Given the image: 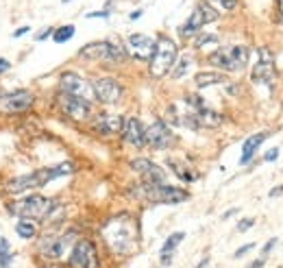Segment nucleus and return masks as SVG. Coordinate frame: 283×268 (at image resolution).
<instances>
[{
	"label": "nucleus",
	"mask_w": 283,
	"mask_h": 268,
	"mask_svg": "<svg viewBox=\"0 0 283 268\" xmlns=\"http://www.w3.org/2000/svg\"><path fill=\"white\" fill-rule=\"evenodd\" d=\"M137 223L131 214H120L107 220L103 227V240L107 242L111 253L115 255H131L137 248Z\"/></svg>",
	"instance_id": "obj_1"
},
{
	"label": "nucleus",
	"mask_w": 283,
	"mask_h": 268,
	"mask_svg": "<svg viewBox=\"0 0 283 268\" xmlns=\"http://www.w3.org/2000/svg\"><path fill=\"white\" fill-rule=\"evenodd\" d=\"M72 170H74L72 162H61V164H57V166L39 168V170H33V172H29V175L9 179V181L4 183V192H7V194H22V192L37 190V187H44L46 183L55 181L57 177L70 175Z\"/></svg>",
	"instance_id": "obj_2"
},
{
	"label": "nucleus",
	"mask_w": 283,
	"mask_h": 268,
	"mask_svg": "<svg viewBox=\"0 0 283 268\" xmlns=\"http://www.w3.org/2000/svg\"><path fill=\"white\" fill-rule=\"evenodd\" d=\"M55 209H57V201L44 194H26L24 199L11 201L7 205V211L18 220H35V223L48 218Z\"/></svg>",
	"instance_id": "obj_3"
},
{
	"label": "nucleus",
	"mask_w": 283,
	"mask_h": 268,
	"mask_svg": "<svg viewBox=\"0 0 283 268\" xmlns=\"http://www.w3.org/2000/svg\"><path fill=\"white\" fill-rule=\"evenodd\" d=\"M131 194L135 199L152 201V203H185L189 199V194L181 187L168 186V183H140L137 187H133Z\"/></svg>",
	"instance_id": "obj_4"
},
{
	"label": "nucleus",
	"mask_w": 283,
	"mask_h": 268,
	"mask_svg": "<svg viewBox=\"0 0 283 268\" xmlns=\"http://www.w3.org/2000/svg\"><path fill=\"white\" fill-rule=\"evenodd\" d=\"M76 233L74 231H53V233H41V238L37 240V253L48 260L57 262L66 255V251H70L72 244L76 242Z\"/></svg>",
	"instance_id": "obj_5"
},
{
	"label": "nucleus",
	"mask_w": 283,
	"mask_h": 268,
	"mask_svg": "<svg viewBox=\"0 0 283 268\" xmlns=\"http://www.w3.org/2000/svg\"><path fill=\"white\" fill-rule=\"evenodd\" d=\"M78 57L87 61H103V63H122L127 61L129 53L115 41H92L78 50Z\"/></svg>",
	"instance_id": "obj_6"
},
{
	"label": "nucleus",
	"mask_w": 283,
	"mask_h": 268,
	"mask_svg": "<svg viewBox=\"0 0 283 268\" xmlns=\"http://www.w3.org/2000/svg\"><path fill=\"white\" fill-rule=\"evenodd\" d=\"M177 57H179V48L170 37H161L157 40V48H155V55L151 59V77L155 79H164L168 72H172L174 63H177Z\"/></svg>",
	"instance_id": "obj_7"
},
{
	"label": "nucleus",
	"mask_w": 283,
	"mask_h": 268,
	"mask_svg": "<svg viewBox=\"0 0 283 268\" xmlns=\"http://www.w3.org/2000/svg\"><path fill=\"white\" fill-rule=\"evenodd\" d=\"M209 61L211 65L220 70H226V72H240V70L246 68L248 63V48L246 46H222V48L213 50L209 55Z\"/></svg>",
	"instance_id": "obj_8"
},
{
	"label": "nucleus",
	"mask_w": 283,
	"mask_h": 268,
	"mask_svg": "<svg viewBox=\"0 0 283 268\" xmlns=\"http://www.w3.org/2000/svg\"><path fill=\"white\" fill-rule=\"evenodd\" d=\"M70 268H98V248L90 238H78L68 257Z\"/></svg>",
	"instance_id": "obj_9"
},
{
	"label": "nucleus",
	"mask_w": 283,
	"mask_h": 268,
	"mask_svg": "<svg viewBox=\"0 0 283 268\" xmlns=\"http://www.w3.org/2000/svg\"><path fill=\"white\" fill-rule=\"evenodd\" d=\"M59 92L70 94V96H76V98H83V101H87V103H92L96 98L92 81L85 79V77H81V74H76V72L59 74Z\"/></svg>",
	"instance_id": "obj_10"
},
{
	"label": "nucleus",
	"mask_w": 283,
	"mask_h": 268,
	"mask_svg": "<svg viewBox=\"0 0 283 268\" xmlns=\"http://www.w3.org/2000/svg\"><path fill=\"white\" fill-rule=\"evenodd\" d=\"M57 107L63 116L72 118L74 122H87L94 118V111H92V103L83 101V98L70 96V94H57Z\"/></svg>",
	"instance_id": "obj_11"
},
{
	"label": "nucleus",
	"mask_w": 283,
	"mask_h": 268,
	"mask_svg": "<svg viewBox=\"0 0 283 268\" xmlns=\"http://www.w3.org/2000/svg\"><path fill=\"white\" fill-rule=\"evenodd\" d=\"M213 20H218V11H216V9L209 7L207 2H198L196 7H194V11L189 13V18L185 20V24L179 29V33L183 37L198 35V31H201L205 24L213 22Z\"/></svg>",
	"instance_id": "obj_12"
},
{
	"label": "nucleus",
	"mask_w": 283,
	"mask_h": 268,
	"mask_svg": "<svg viewBox=\"0 0 283 268\" xmlns=\"http://www.w3.org/2000/svg\"><path fill=\"white\" fill-rule=\"evenodd\" d=\"M35 96L29 89H16V92L0 94V111L4 114H24L33 107Z\"/></svg>",
	"instance_id": "obj_13"
},
{
	"label": "nucleus",
	"mask_w": 283,
	"mask_h": 268,
	"mask_svg": "<svg viewBox=\"0 0 283 268\" xmlns=\"http://www.w3.org/2000/svg\"><path fill=\"white\" fill-rule=\"evenodd\" d=\"M92 85H94L96 101L103 103V105H115L124 94V87L111 77H96Z\"/></svg>",
	"instance_id": "obj_14"
},
{
	"label": "nucleus",
	"mask_w": 283,
	"mask_h": 268,
	"mask_svg": "<svg viewBox=\"0 0 283 268\" xmlns=\"http://www.w3.org/2000/svg\"><path fill=\"white\" fill-rule=\"evenodd\" d=\"M157 41L151 35H144V33H131L127 37V53L137 61H151L155 55Z\"/></svg>",
	"instance_id": "obj_15"
},
{
	"label": "nucleus",
	"mask_w": 283,
	"mask_h": 268,
	"mask_svg": "<svg viewBox=\"0 0 283 268\" xmlns=\"http://www.w3.org/2000/svg\"><path fill=\"white\" fill-rule=\"evenodd\" d=\"M172 144V131L168 129V124L161 120H152L146 126V146L155 150H164Z\"/></svg>",
	"instance_id": "obj_16"
},
{
	"label": "nucleus",
	"mask_w": 283,
	"mask_h": 268,
	"mask_svg": "<svg viewBox=\"0 0 283 268\" xmlns=\"http://www.w3.org/2000/svg\"><path fill=\"white\" fill-rule=\"evenodd\" d=\"M92 122V129L100 135H118L122 133V126H124V118L118 114H94V118L90 120Z\"/></svg>",
	"instance_id": "obj_17"
},
{
	"label": "nucleus",
	"mask_w": 283,
	"mask_h": 268,
	"mask_svg": "<svg viewBox=\"0 0 283 268\" xmlns=\"http://www.w3.org/2000/svg\"><path fill=\"white\" fill-rule=\"evenodd\" d=\"M259 59L257 65L253 68V81L257 85H268V83L275 81V59L272 55L268 53V48H262L259 50Z\"/></svg>",
	"instance_id": "obj_18"
},
{
	"label": "nucleus",
	"mask_w": 283,
	"mask_h": 268,
	"mask_svg": "<svg viewBox=\"0 0 283 268\" xmlns=\"http://www.w3.org/2000/svg\"><path fill=\"white\" fill-rule=\"evenodd\" d=\"M122 140L133 148L146 146V126L142 124L140 118H127L122 126Z\"/></svg>",
	"instance_id": "obj_19"
},
{
	"label": "nucleus",
	"mask_w": 283,
	"mask_h": 268,
	"mask_svg": "<svg viewBox=\"0 0 283 268\" xmlns=\"http://www.w3.org/2000/svg\"><path fill=\"white\" fill-rule=\"evenodd\" d=\"M131 168L137 172L144 183H164L166 181V170L161 166H157L151 159H133Z\"/></svg>",
	"instance_id": "obj_20"
},
{
	"label": "nucleus",
	"mask_w": 283,
	"mask_h": 268,
	"mask_svg": "<svg viewBox=\"0 0 283 268\" xmlns=\"http://www.w3.org/2000/svg\"><path fill=\"white\" fill-rule=\"evenodd\" d=\"M185 240V233L183 231H174V233H170L168 238H166V242L161 244V251H159V255H161V264L164 266H168L170 262H172V255H174V251H177V247L181 242Z\"/></svg>",
	"instance_id": "obj_21"
},
{
	"label": "nucleus",
	"mask_w": 283,
	"mask_h": 268,
	"mask_svg": "<svg viewBox=\"0 0 283 268\" xmlns=\"http://www.w3.org/2000/svg\"><path fill=\"white\" fill-rule=\"evenodd\" d=\"M266 138H268V133H255L242 144V155H240V164H242V166H246L250 159H253V155L257 153V148L262 146Z\"/></svg>",
	"instance_id": "obj_22"
},
{
	"label": "nucleus",
	"mask_w": 283,
	"mask_h": 268,
	"mask_svg": "<svg viewBox=\"0 0 283 268\" xmlns=\"http://www.w3.org/2000/svg\"><path fill=\"white\" fill-rule=\"evenodd\" d=\"M194 81H196L198 87H209V85H220L226 79L222 77L220 72H198L196 77H194Z\"/></svg>",
	"instance_id": "obj_23"
},
{
	"label": "nucleus",
	"mask_w": 283,
	"mask_h": 268,
	"mask_svg": "<svg viewBox=\"0 0 283 268\" xmlns=\"http://www.w3.org/2000/svg\"><path fill=\"white\" fill-rule=\"evenodd\" d=\"M16 233L22 240H33L37 238V223L35 220H18L16 223Z\"/></svg>",
	"instance_id": "obj_24"
},
{
	"label": "nucleus",
	"mask_w": 283,
	"mask_h": 268,
	"mask_svg": "<svg viewBox=\"0 0 283 268\" xmlns=\"http://www.w3.org/2000/svg\"><path fill=\"white\" fill-rule=\"evenodd\" d=\"M74 33H76V29H74L72 24H63V26H59V29H55L53 41L55 44H66V41H70L74 37Z\"/></svg>",
	"instance_id": "obj_25"
},
{
	"label": "nucleus",
	"mask_w": 283,
	"mask_h": 268,
	"mask_svg": "<svg viewBox=\"0 0 283 268\" xmlns=\"http://www.w3.org/2000/svg\"><path fill=\"white\" fill-rule=\"evenodd\" d=\"M13 262V253H11V244L7 238H0V268H11Z\"/></svg>",
	"instance_id": "obj_26"
},
{
	"label": "nucleus",
	"mask_w": 283,
	"mask_h": 268,
	"mask_svg": "<svg viewBox=\"0 0 283 268\" xmlns=\"http://www.w3.org/2000/svg\"><path fill=\"white\" fill-rule=\"evenodd\" d=\"M189 68H192V57H189V55L177 57V63H174V68H172V79H183Z\"/></svg>",
	"instance_id": "obj_27"
},
{
	"label": "nucleus",
	"mask_w": 283,
	"mask_h": 268,
	"mask_svg": "<svg viewBox=\"0 0 283 268\" xmlns=\"http://www.w3.org/2000/svg\"><path fill=\"white\" fill-rule=\"evenodd\" d=\"M207 44H218V37L211 35V33H201V35H196V40H194V46H196V48H205Z\"/></svg>",
	"instance_id": "obj_28"
},
{
	"label": "nucleus",
	"mask_w": 283,
	"mask_h": 268,
	"mask_svg": "<svg viewBox=\"0 0 283 268\" xmlns=\"http://www.w3.org/2000/svg\"><path fill=\"white\" fill-rule=\"evenodd\" d=\"M170 164H172V170L177 172V177H179V179H183L185 183H192V181H194V175H192V172H189L185 166H181L179 162H170Z\"/></svg>",
	"instance_id": "obj_29"
},
{
	"label": "nucleus",
	"mask_w": 283,
	"mask_h": 268,
	"mask_svg": "<svg viewBox=\"0 0 283 268\" xmlns=\"http://www.w3.org/2000/svg\"><path fill=\"white\" fill-rule=\"evenodd\" d=\"M253 248H255V244H253V242H250V244H244V247H240L238 251L233 253V257H235V260H240V257H244V255H246V253L253 251Z\"/></svg>",
	"instance_id": "obj_30"
},
{
	"label": "nucleus",
	"mask_w": 283,
	"mask_h": 268,
	"mask_svg": "<svg viewBox=\"0 0 283 268\" xmlns=\"http://www.w3.org/2000/svg\"><path fill=\"white\" fill-rule=\"evenodd\" d=\"M253 225H255V218H244V220H240V223H238V231H240V233L248 231V229L253 227Z\"/></svg>",
	"instance_id": "obj_31"
},
{
	"label": "nucleus",
	"mask_w": 283,
	"mask_h": 268,
	"mask_svg": "<svg viewBox=\"0 0 283 268\" xmlns=\"http://www.w3.org/2000/svg\"><path fill=\"white\" fill-rule=\"evenodd\" d=\"M275 244H277V238H270L266 244H264V248H262V257H264V260L270 255V251H272V247H275Z\"/></svg>",
	"instance_id": "obj_32"
},
{
	"label": "nucleus",
	"mask_w": 283,
	"mask_h": 268,
	"mask_svg": "<svg viewBox=\"0 0 283 268\" xmlns=\"http://www.w3.org/2000/svg\"><path fill=\"white\" fill-rule=\"evenodd\" d=\"M53 33H55V29H53V26H48V29H44V31L37 33V35H35V41H44V40H48V37L53 35Z\"/></svg>",
	"instance_id": "obj_33"
},
{
	"label": "nucleus",
	"mask_w": 283,
	"mask_h": 268,
	"mask_svg": "<svg viewBox=\"0 0 283 268\" xmlns=\"http://www.w3.org/2000/svg\"><path fill=\"white\" fill-rule=\"evenodd\" d=\"M277 157H279V148H270L266 155H264V159H266V162H275Z\"/></svg>",
	"instance_id": "obj_34"
},
{
	"label": "nucleus",
	"mask_w": 283,
	"mask_h": 268,
	"mask_svg": "<svg viewBox=\"0 0 283 268\" xmlns=\"http://www.w3.org/2000/svg\"><path fill=\"white\" fill-rule=\"evenodd\" d=\"M11 70V61H7L4 57H0V74H7Z\"/></svg>",
	"instance_id": "obj_35"
},
{
	"label": "nucleus",
	"mask_w": 283,
	"mask_h": 268,
	"mask_svg": "<svg viewBox=\"0 0 283 268\" xmlns=\"http://www.w3.org/2000/svg\"><path fill=\"white\" fill-rule=\"evenodd\" d=\"M216 2L220 4V7H225V9H233L238 0H216Z\"/></svg>",
	"instance_id": "obj_36"
},
{
	"label": "nucleus",
	"mask_w": 283,
	"mask_h": 268,
	"mask_svg": "<svg viewBox=\"0 0 283 268\" xmlns=\"http://www.w3.org/2000/svg\"><path fill=\"white\" fill-rule=\"evenodd\" d=\"M87 18H109V9L107 11H90Z\"/></svg>",
	"instance_id": "obj_37"
},
{
	"label": "nucleus",
	"mask_w": 283,
	"mask_h": 268,
	"mask_svg": "<svg viewBox=\"0 0 283 268\" xmlns=\"http://www.w3.org/2000/svg\"><path fill=\"white\" fill-rule=\"evenodd\" d=\"M26 33H31V26H20V29L13 31V37H22V35H26Z\"/></svg>",
	"instance_id": "obj_38"
},
{
	"label": "nucleus",
	"mask_w": 283,
	"mask_h": 268,
	"mask_svg": "<svg viewBox=\"0 0 283 268\" xmlns=\"http://www.w3.org/2000/svg\"><path fill=\"white\" fill-rule=\"evenodd\" d=\"M283 194V186L281 187H275V190H270V199H275V196H281Z\"/></svg>",
	"instance_id": "obj_39"
},
{
	"label": "nucleus",
	"mask_w": 283,
	"mask_h": 268,
	"mask_svg": "<svg viewBox=\"0 0 283 268\" xmlns=\"http://www.w3.org/2000/svg\"><path fill=\"white\" fill-rule=\"evenodd\" d=\"M264 262H266V260H264V257H259V260H255L248 268H262V266H264Z\"/></svg>",
	"instance_id": "obj_40"
},
{
	"label": "nucleus",
	"mask_w": 283,
	"mask_h": 268,
	"mask_svg": "<svg viewBox=\"0 0 283 268\" xmlns=\"http://www.w3.org/2000/svg\"><path fill=\"white\" fill-rule=\"evenodd\" d=\"M140 16H142V11H133L129 18H131V20H137V18H140Z\"/></svg>",
	"instance_id": "obj_41"
},
{
	"label": "nucleus",
	"mask_w": 283,
	"mask_h": 268,
	"mask_svg": "<svg viewBox=\"0 0 283 268\" xmlns=\"http://www.w3.org/2000/svg\"><path fill=\"white\" fill-rule=\"evenodd\" d=\"M279 11H281V22H283V0H279Z\"/></svg>",
	"instance_id": "obj_42"
},
{
	"label": "nucleus",
	"mask_w": 283,
	"mask_h": 268,
	"mask_svg": "<svg viewBox=\"0 0 283 268\" xmlns=\"http://www.w3.org/2000/svg\"><path fill=\"white\" fill-rule=\"evenodd\" d=\"M61 2H63V4H66V2H70V0H61Z\"/></svg>",
	"instance_id": "obj_43"
}]
</instances>
